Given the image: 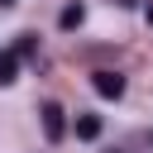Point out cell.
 Returning a JSON list of instances; mask_svg holds the SVG:
<instances>
[{"label": "cell", "instance_id": "obj_8", "mask_svg": "<svg viewBox=\"0 0 153 153\" xmlns=\"http://www.w3.org/2000/svg\"><path fill=\"white\" fill-rule=\"evenodd\" d=\"M0 5H14V0H0Z\"/></svg>", "mask_w": 153, "mask_h": 153}, {"label": "cell", "instance_id": "obj_7", "mask_svg": "<svg viewBox=\"0 0 153 153\" xmlns=\"http://www.w3.org/2000/svg\"><path fill=\"white\" fill-rule=\"evenodd\" d=\"M115 5H134V0H115Z\"/></svg>", "mask_w": 153, "mask_h": 153}, {"label": "cell", "instance_id": "obj_6", "mask_svg": "<svg viewBox=\"0 0 153 153\" xmlns=\"http://www.w3.org/2000/svg\"><path fill=\"white\" fill-rule=\"evenodd\" d=\"M148 24H153V5H148Z\"/></svg>", "mask_w": 153, "mask_h": 153}, {"label": "cell", "instance_id": "obj_3", "mask_svg": "<svg viewBox=\"0 0 153 153\" xmlns=\"http://www.w3.org/2000/svg\"><path fill=\"white\" fill-rule=\"evenodd\" d=\"M14 72H19V53L10 48V53H0V86H10V81H14Z\"/></svg>", "mask_w": 153, "mask_h": 153}, {"label": "cell", "instance_id": "obj_1", "mask_svg": "<svg viewBox=\"0 0 153 153\" xmlns=\"http://www.w3.org/2000/svg\"><path fill=\"white\" fill-rule=\"evenodd\" d=\"M38 120H43V139H48V143H57V139L67 134V120H62V105H57V100H43V105H38Z\"/></svg>", "mask_w": 153, "mask_h": 153}, {"label": "cell", "instance_id": "obj_5", "mask_svg": "<svg viewBox=\"0 0 153 153\" xmlns=\"http://www.w3.org/2000/svg\"><path fill=\"white\" fill-rule=\"evenodd\" d=\"M81 19H86V10H81V5H67V10H62V19H57V24H62V29H76V24H81Z\"/></svg>", "mask_w": 153, "mask_h": 153}, {"label": "cell", "instance_id": "obj_4", "mask_svg": "<svg viewBox=\"0 0 153 153\" xmlns=\"http://www.w3.org/2000/svg\"><path fill=\"white\" fill-rule=\"evenodd\" d=\"M76 139H100V120L96 115H76Z\"/></svg>", "mask_w": 153, "mask_h": 153}, {"label": "cell", "instance_id": "obj_2", "mask_svg": "<svg viewBox=\"0 0 153 153\" xmlns=\"http://www.w3.org/2000/svg\"><path fill=\"white\" fill-rule=\"evenodd\" d=\"M91 86H96L105 100H120V96H124V76H120V72H96Z\"/></svg>", "mask_w": 153, "mask_h": 153}]
</instances>
